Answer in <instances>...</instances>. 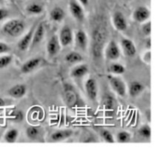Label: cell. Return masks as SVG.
Masks as SVG:
<instances>
[{
  "label": "cell",
  "mask_w": 160,
  "mask_h": 150,
  "mask_svg": "<svg viewBox=\"0 0 160 150\" xmlns=\"http://www.w3.org/2000/svg\"><path fill=\"white\" fill-rule=\"evenodd\" d=\"M2 32L10 37L17 38L21 35L25 30V23L18 19H12L2 25Z\"/></svg>",
  "instance_id": "obj_1"
},
{
  "label": "cell",
  "mask_w": 160,
  "mask_h": 150,
  "mask_svg": "<svg viewBox=\"0 0 160 150\" xmlns=\"http://www.w3.org/2000/svg\"><path fill=\"white\" fill-rule=\"evenodd\" d=\"M105 31L103 28H96L93 33V55L95 57H100L102 52V44L105 42Z\"/></svg>",
  "instance_id": "obj_2"
},
{
  "label": "cell",
  "mask_w": 160,
  "mask_h": 150,
  "mask_svg": "<svg viewBox=\"0 0 160 150\" xmlns=\"http://www.w3.org/2000/svg\"><path fill=\"white\" fill-rule=\"evenodd\" d=\"M108 80L109 81L112 90L120 96H125L127 94V86L123 80L117 75H109Z\"/></svg>",
  "instance_id": "obj_3"
},
{
  "label": "cell",
  "mask_w": 160,
  "mask_h": 150,
  "mask_svg": "<svg viewBox=\"0 0 160 150\" xmlns=\"http://www.w3.org/2000/svg\"><path fill=\"white\" fill-rule=\"evenodd\" d=\"M121 52L119 45L114 40L110 41L105 48V57L109 61L117 60L120 57Z\"/></svg>",
  "instance_id": "obj_4"
},
{
  "label": "cell",
  "mask_w": 160,
  "mask_h": 150,
  "mask_svg": "<svg viewBox=\"0 0 160 150\" xmlns=\"http://www.w3.org/2000/svg\"><path fill=\"white\" fill-rule=\"evenodd\" d=\"M59 40L61 44V46H68L73 41V33L71 28L66 25L61 29L60 34L59 36Z\"/></svg>",
  "instance_id": "obj_5"
},
{
  "label": "cell",
  "mask_w": 160,
  "mask_h": 150,
  "mask_svg": "<svg viewBox=\"0 0 160 150\" xmlns=\"http://www.w3.org/2000/svg\"><path fill=\"white\" fill-rule=\"evenodd\" d=\"M112 24L114 28L119 31H124L128 28V21L124 15L121 12L117 11L113 13L112 17Z\"/></svg>",
  "instance_id": "obj_6"
},
{
  "label": "cell",
  "mask_w": 160,
  "mask_h": 150,
  "mask_svg": "<svg viewBox=\"0 0 160 150\" xmlns=\"http://www.w3.org/2000/svg\"><path fill=\"white\" fill-rule=\"evenodd\" d=\"M73 39H74L77 48L82 50V51H84L87 48L88 40L87 34L83 30L79 29L75 31Z\"/></svg>",
  "instance_id": "obj_7"
},
{
  "label": "cell",
  "mask_w": 160,
  "mask_h": 150,
  "mask_svg": "<svg viewBox=\"0 0 160 150\" xmlns=\"http://www.w3.org/2000/svg\"><path fill=\"white\" fill-rule=\"evenodd\" d=\"M84 88H85L88 97L92 101L96 100L97 96H98V85H97L96 81L94 78H88L86 81Z\"/></svg>",
  "instance_id": "obj_8"
},
{
  "label": "cell",
  "mask_w": 160,
  "mask_h": 150,
  "mask_svg": "<svg viewBox=\"0 0 160 150\" xmlns=\"http://www.w3.org/2000/svg\"><path fill=\"white\" fill-rule=\"evenodd\" d=\"M45 23L43 22H41L38 24V26L35 28V30L33 34L32 40L31 43V48H34L37 45H38L45 37Z\"/></svg>",
  "instance_id": "obj_9"
},
{
  "label": "cell",
  "mask_w": 160,
  "mask_h": 150,
  "mask_svg": "<svg viewBox=\"0 0 160 150\" xmlns=\"http://www.w3.org/2000/svg\"><path fill=\"white\" fill-rule=\"evenodd\" d=\"M36 26H34L31 28V29L28 32H27L23 36V38L20 39V41L18 42L17 44V47H18L19 50L22 52L27 51L28 49V48H30L31 43V40H32L33 34H34V31L35 30Z\"/></svg>",
  "instance_id": "obj_10"
},
{
  "label": "cell",
  "mask_w": 160,
  "mask_h": 150,
  "mask_svg": "<svg viewBox=\"0 0 160 150\" xmlns=\"http://www.w3.org/2000/svg\"><path fill=\"white\" fill-rule=\"evenodd\" d=\"M120 45L124 55L128 57H134L137 53L135 45L131 39L123 38L120 41Z\"/></svg>",
  "instance_id": "obj_11"
},
{
  "label": "cell",
  "mask_w": 160,
  "mask_h": 150,
  "mask_svg": "<svg viewBox=\"0 0 160 150\" xmlns=\"http://www.w3.org/2000/svg\"><path fill=\"white\" fill-rule=\"evenodd\" d=\"M61 48V44L59 42V37L56 35H53L50 38L47 43L46 50L48 54L50 56H55L59 52Z\"/></svg>",
  "instance_id": "obj_12"
},
{
  "label": "cell",
  "mask_w": 160,
  "mask_h": 150,
  "mask_svg": "<svg viewBox=\"0 0 160 150\" xmlns=\"http://www.w3.org/2000/svg\"><path fill=\"white\" fill-rule=\"evenodd\" d=\"M151 12L145 6H139L133 12V18L138 23H144L149 19Z\"/></svg>",
  "instance_id": "obj_13"
},
{
  "label": "cell",
  "mask_w": 160,
  "mask_h": 150,
  "mask_svg": "<svg viewBox=\"0 0 160 150\" xmlns=\"http://www.w3.org/2000/svg\"><path fill=\"white\" fill-rule=\"evenodd\" d=\"M70 11L71 15L75 18V20L79 22H82L84 19V12L82 6L77 2L76 1H71L69 5Z\"/></svg>",
  "instance_id": "obj_14"
},
{
  "label": "cell",
  "mask_w": 160,
  "mask_h": 150,
  "mask_svg": "<svg viewBox=\"0 0 160 150\" xmlns=\"http://www.w3.org/2000/svg\"><path fill=\"white\" fill-rule=\"evenodd\" d=\"M42 62V59L38 57L31 58V59L27 60L23 65L21 66L20 70L23 73H31V71L35 70Z\"/></svg>",
  "instance_id": "obj_15"
},
{
  "label": "cell",
  "mask_w": 160,
  "mask_h": 150,
  "mask_svg": "<svg viewBox=\"0 0 160 150\" xmlns=\"http://www.w3.org/2000/svg\"><path fill=\"white\" fill-rule=\"evenodd\" d=\"M27 92V87L25 84H18L13 85L8 90V95L14 98H20L24 96Z\"/></svg>",
  "instance_id": "obj_16"
},
{
  "label": "cell",
  "mask_w": 160,
  "mask_h": 150,
  "mask_svg": "<svg viewBox=\"0 0 160 150\" xmlns=\"http://www.w3.org/2000/svg\"><path fill=\"white\" fill-rule=\"evenodd\" d=\"M73 131L70 129L59 130L52 134L51 139L52 142H62V141L69 138L73 134Z\"/></svg>",
  "instance_id": "obj_17"
},
{
  "label": "cell",
  "mask_w": 160,
  "mask_h": 150,
  "mask_svg": "<svg viewBox=\"0 0 160 150\" xmlns=\"http://www.w3.org/2000/svg\"><path fill=\"white\" fill-rule=\"evenodd\" d=\"M88 67L86 64H78L72 69L70 76L73 78H81L88 73Z\"/></svg>",
  "instance_id": "obj_18"
},
{
  "label": "cell",
  "mask_w": 160,
  "mask_h": 150,
  "mask_svg": "<svg viewBox=\"0 0 160 150\" xmlns=\"http://www.w3.org/2000/svg\"><path fill=\"white\" fill-rule=\"evenodd\" d=\"M145 86L143 84L138 81H134L131 83L129 87V94L131 97H137L143 92Z\"/></svg>",
  "instance_id": "obj_19"
},
{
  "label": "cell",
  "mask_w": 160,
  "mask_h": 150,
  "mask_svg": "<svg viewBox=\"0 0 160 150\" xmlns=\"http://www.w3.org/2000/svg\"><path fill=\"white\" fill-rule=\"evenodd\" d=\"M64 98H65L66 104L70 107L75 106V104L78 102V95L76 92L72 89H67L66 90L64 94Z\"/></svg>",
  "instance_id": "obj_20"
},
{
  "label": "cell",
  "mask_w": 160,
  "mask_h": 150,
  "mask_svg": "<svg viewBox=\"0 0 160 150\" xmlns=\"http://www.w3.org/2000/svg\"><path fill=\"white\" fill-rule=\"evenodd\" d=\"M65 17V12L61 7H55L50 11V19L54 22H61Z\"/></svg>",
  "instance_id": "obj_21"
},
{
  "label": "cell",
  "mask_w": 160,
  "mask_h": 150,
  "mask_svg": "<svg viewBox=\"0 0 160 150\" xmlns=\"http://www.w3.org/2000/svg\"><path fill=\"white\" fill-rule=\"evenodd\" d=\"M65 61L68 63H78L83 61V56L78 52L72 51L65 56Z\"/></svg>",
  "instance_id": "obj_22"
},
{
  "label": "cell",
  "mask_w": 160,
  "mask_h": 150,
  "mask_svg": "<svg viewBox=\"0 0 160 150\" xmlns=\"http://www.w3.org/2000/svg\"><path fill=\"white\" fill-rule=\"evenodd\" d=\"M19 136L18 130L16 128H11L8 130L4 135V139L8 143H14L17 142Z\"/></svg>",
  "instance_id": "obj_23"
},
{
  "label": "cell",
  "mask_w": 160,
  "mask_h": 150,
  "mask_svg": "<svg viewBox=\"0 0 160 150\" xmlns=\"http://www.w3.org/2000/svg\"><path fill=\"white\" fill-rule=\"evenodd\" d=\"M109 72L114 75L123 74L125 72V67L124 66H123L122 64L114 62V63H112L109 66Z\"/></svg>",
  "instance_id": "obj_24"
},
{
  "label": "cell",
  "mask_w": 160,
  "mask_h": 150,
  "mask_svg": "<svg viewBox=\"0 0 160 150\" xmlns=\"http://www.w3.org/2000/svg\"><path fill=\"white\" fill-rule=\"evenodd\" d=\"M26 11L28 13L32 14V15H38V14L42 13L43 11V8L40 4L38 3H31L28 5L26 8Z\"/></svg>",
  "instance_id": "obj_25"
},
{
  "label": "cell",
  "mask_w": 160,
  "mask_h": 150,
  "mask_svg": "<svg viewBox=\"0 0 160 150\" xmlns=\"http://www.w3.org/2000/svg\"><path fill=\"white\" fill-rule=\"evenodd\" d=\"M138 134L141 137L143 138L148 139L151 138L152 135V129L149 125L145 124L142 127H141L138 130Z\"/></svg>",
  "instance_id": "obj_26"
},
{
  "label": "cell",
  "mask_w": 160,
  "mask_h": 150,
  "mask_svg": "<svg viewBox=\"0 0 160 150\" xmlns=\"http://www.w3.org/2000/svg\"><path fill=\"white\" fill-rule=\"evenodd\" d=\"M131 135L128 131H120L117 135V141L119 143H127L131 141Z\"/></svg>",
  "instance_id": "obj_27"
},
{
  "label": "cell",
  "mask_w": 160,
  "mask_h": 150,
  "mask_svg": "<svg viewBox=\"0 0 160 150\" xmlns=\"http://www.w3.org/2000/svg\"><path fill=\"white\" fill-rule=\"evenodd\" d=\"M26 134L28 138L31 140H34L39 134V129L36 127H28L26 130Z\"/></svg>",
  "instance_id": "obj_28"
},
{
  "label": "cell",
  "mask_w": 160,
  "mask_h": 150,
  "mask_svg": "<svg viewBox=\"0 0 160 150\" xmlns=\"http://www.w3.org/2000/svg\"><path fill=\"white\" fill-rule=\"evenodd\" d=\"M101 136L103 140L106 142H107V143H115L116 142V140L115 138H114L113 135H112V133H110V131H109L108 130H102Z\"/></svg>",
  "instance_id": "obj_29"
},
{
  "label": "cell",
  "mask_w": 160,
  "mask_h": 150,
  "mask_svg": "<svg viewBox=\"0 0 160 150\" xmlns=\"http://www.w3.org/2000/svg\"><path fill=\"white\" fill-rule=\"evenodd\" d=\"M12 61V55H3L0 56V70L6 68Z\"/></svg>",
  "instance_id": "obj_30"
},
{
  "label": "cell",
  "mask_w": 160,
  "mask_h": 150,
  "mask_svg": "<svg viewBox=\"0 0 160 150\" xmlns=\"http://www.w3.org/2000/svg\"><path fill=\"white\" fill-rule=\"evenodd\" d=\"M143 25L142 26V31L145 36L147 37H149L150 34H151V31H152V26H151V21L150 20H147V21L144 22Z\"/></svg>",
  "instance_id": "obj_31"
},
{
  "label": "cell",
  "mask_w": 160,
  "mask_h": 150,
  "mask_svg": "<svg viewBox=\"0 0 160 150\" xmlns=\"http://www.w3.org/2000/svg\"><path fill=\"white\" fill-rule=\"evenodd\" d=\"M11 120L15 122H20L23 119V114L20 110H15L10 115Z\"/></svg>",
  "instance_id": "obj_32"
},
{
  "label": "cell",
  "mask_w": 160,
  "mask_h": 150,
  "mask_svg": "<svg viewBox=\"0 0 160 150\" xmlns=\"http://www.w3.org/2000/svg\"><path fill=\"white\" fill-rule=\"evenodd\" d=\"M11 50V48L6 43V42H0V55L6 54Z\"/></svg>",
  "instance_id": "obj_33"
},
{
  "label": "cell",
  "mask_w": 160,
  "mask_h": 150,
  "mask_svg": "<svg viewBox=\"0 0 160 150\" xmlns=\"http://www.w3.org/2000/svg\"><path fill=\"white\" fill-rule=\"evenodd\" d=\"M104 105L106 106V108L107 109H110L113 106V98L110 96H106L104 98Z\"/></svg>",
  "instance_id": "obj_34"
},
{
  "label": "cell",
  "mask_w": 160,
  "mask_h": 150,
  "mask_svg": "<svg viewBox=\"0 0 160 150\" xmlns=\"http://www.w3.org/2000/svg\"><path fill=\"white\" fill-rule=\"evenodd\" d=\"M9 16V11L4 8H0V21L6 19Z\"/></svg>",
  "instance_id": "obj_35"
},
{
  "label": "cell",
  "mask_w": 160,
  "mask_h": 150,
  "mask_svg": "<svg viewBox=\"0 0 160 150\" xmlns=\"http://www.w3.org/2000/svg\"><path fill=\"white\" fill-rule=\"evenodd\" d=\"M151 51L148 50V51H147L143 55L142 59H143V61L145 63H150V62H151Z\"/></svg>",
  "instance_id": "obj_36"
},
{
  "label": "cell",
  "mask_w": 160,
  "mask_h": 150,
  "mask_svg": "<svg viewBox=\"0 0 160 150\" xmlns=\"http://www.w3.org/2000/svg\"><path fill=\"white\" fill-rule=\"evenodd\" d=\"M146 48L148 50H150V48H151V38L149 37H148V38L146 41Z\"/></svg>",
  "instance_id": "obj_37"
},
{
  "label": "cell",
  "mask_w": 160,
  "mask_h": 150,
  "mask_svg": "<svg viewBox=\"0 0 160 150\" xmlns=\"http://www.w3.org/2000/svg\"><path fill=\"white\" fill-rule=\"evenodd\" d=\"M79 2L83 6H87L89 3V0H79Z\"/></svg>",
  "instance_id": "obj_38"
},
{
  "label": "cell",
  "mask_w": 160,
  "mask_h": 150,
  "mask_svg": "<svg viewBox=\"0 0 160 150\" xmlns=\"http://www.w3.org/2000/svg\"><path fill=\"white\" fill-rule=\"evenodd\" d=\"M5 106V101L2 98H0V108Z\"/></svg>",
  "instance_id": "obj_39"
},
{
  "label": "cell",
  "mask_w": 160,
  "mask_h": 150,
  "mask_svg": "<svg viewBox=\"0 0 160 150\" xmlns=\"http://www.w3.org/2000/svg\"><path fill=\"white\" fill-rule=\"evenodd\" d=\"M3 2H4V0H0V4H2Z\"/></svg>",
  "instance_id": "obj_40"
},
{
  "label": "cell",
  "mask_w": 160,
  "mask_h": 150,
  "mask_svg": "<svg viewBox=\"0 0 160 150\" xmlns=\"http://www.w3.org/2000/svg\"><path fill=\"white\" fill-rule=\"evenodd\" d=\"M10 1H12V0H10Z\"/></svg>",
  "instance_id": "obj_41"
}]
</instances>
